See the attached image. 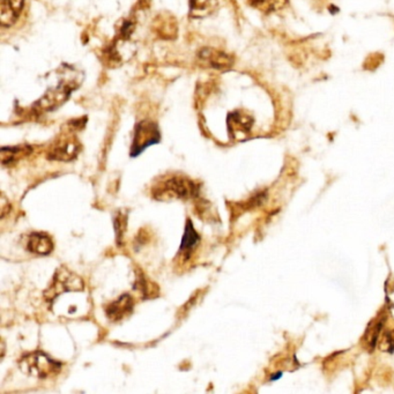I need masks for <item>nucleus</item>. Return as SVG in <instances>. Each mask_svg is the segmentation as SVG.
Here are the masks:
<instances>
[{"label": "nucleus", "mask_w": 394, "mask_h": 394, "mask_svg": "<svg viewBox=\"0 0 394 394\" xmlns=\"http://www.w3.org/2000/svg\"><path fill=\"white\" fill-rule=\"evenodd\" d=\"M253 5L257 7H260L262 10L273 11L277 7H280L282 5V0H251Z\"/></svg>", "instance_id": "16"}, {"label": "nucleus", "mask_w": 394, "mask_h": 394, "mask_svg": "<svg viewBox=\"0 0 394 394\" xmlns=\"http://www.w3.org/2000/svg\"><path fill=\"white\" fill-rule=\"evenodd\" d=\"M134 301L129 294H124L116 301L105 306V315L112 322H120L132 313Z\"/></svg>", "instance_id": "8"}, {"label": "nucleus", "mask_w": 394, "mask_h": 394, "mask_svg": "<svg viewBox=\"0 0 394 394\" xmlns=\"http://www.w3.org/2000/svg\"><path fill=\"white\" fill-rule=\"evenodd\" d=\"M27 249L29 253L35 255H50L54 250V243L50 237L42 233H33L28 238Z\"/></svg>", "instance_id": "11"}, {"label": "nucleus", "mask_w": 394, "mask_h": 394, "mask_svg": "<svg viewBox=\"0 0 394 394\" xmlns=\"http://www.w3.org/2000/svg\"><path fill=\"white\" fill-rule=\"evenodd\" d=\"M199 62L202 66L211 67L215 70H228L233 65L231 56L224 54V51L215 50L212 47H205L198 52Z\"/></svg>", "instance_id": "7"}, {"label": "nucleus", "mask_w": 394, "mask_h": 394, "mask_svg": "<svg viewBox=\"0 0 394 394\" xmlns=\"http://www.w3.org/2000/svg\"><path fill=\"white\" fill-rule=\"evenodd\" d=\"M253 118L241 111H233L228 116V127L233 137H238L240 134L249 132L253 127Z\"/></svg>", "instance_id": "10"}, {"label": "nucleus", "mask_w": 394, "mask_h": 394, "mask_svg": "<svg viewBox=\"0 0 394 394\" xmlns=\"http://www.w3.org/2000/svg\"><path fill=\"white\" fill-rule=\"evenodd\" d=\"M115 231H116L117 243H122L124 233L127 231V215L122 212H118L114 218Z\"/></svg>", "instance_id": "15"}, {"label": "nucleus", "mask_w": 394, "mask_h": 394, "mask_svg": "<svg viewBox=\"0 0 394 394\" xmlns=\"http://www.w3.org/2000/svg\"><path fill=\"white\" fill-rule=\"evenodd\" d=\"M32 151V149L29 146H21V147H3L1 149V161L4 166L13 163L18 158L25 155L29 154Z\"/></svg>", "instance_id": "14"}, {"label": "nucleus", "mask_w": 394, "mask_h": 394, "mask_svg": "<svg viewBox=\"0 0 394 394\" xmlns=\"http://www.w3.org/2000/svg\"><path fill=\"white\" fill-rule=\"evenodd\" d=\"M160 131L156 124L149 120L140 122L136 127L134 138H133L132 147H131V156H138L141 154L149 146L155 145L160 141Z\"/></svg>", "instance_id": "4"}, {"label": "nucleus", "mask_w": 394, "mask_h": 394, "mask_svg": "<svg viewBox=\"0 0 394 394\" xmlns=\"http://www.w3.org/2000/svg\"><path fill=\"white\" fill-rule=\"evenodd\" d=\"M199 242H200V236H199L196 229L193 228L191 220H187L183 238H182V243H180V255H183V258L187 260L192 255L193 250L198 245Z\"/></svg>", "instance_id": "12"}, {"label": "nucleus", "mask_w": 394, "mask_h": 394, "mask_svg": "<svg viewBox=\"0 0 394 394\" xmlns=\"http://www.w3.org/2000/svg\"><path fill=\"white\" fill-rule=\"evenodd\" d=\"M83 287L85 284L81 278L69 271L67 268L60 267L54 273L50 286L45 289V299L47 302H52L62 294L66 291H80Z\"/></svg>", "instance_id": "3"}, {"label": "nucleus", "mask_w": 394, "mask_h": 394, "mask_svg": "<svg viewBox=\"0 0 394 394\" xmlns=\"http://www.w3.org/2000/svg\"><path fill=\"white\" fill-rule=\"evenodd\" d=\"M281 376H282V372H278V373H275L274 377H271V381H275V379L281 378Z\"/></svg>", "instance_id": "18"}, {"label": "nucleus", "mask_w": 394, "mask_h": 394, "mask_svg": "<svg viewBox=\"0 0 394 394\" xmlns=\"http://www.w3.org/2000/svg\"><path fill=\"white\" fill-rule=\"evenodd\" d=\"M199 193V186L186 177L174 176L158 183L153 189L155 198L160 200L195 198Z\"/></svg>", "instance_id": "1"}, {"label": "nucleus", "mask_w": 394, "mask_h": 394, "mask_svg": "<svg viewBox=\"0 0 394 394\" xmlns=\"http://www.w3.org/2000/svg\"><path fill=\"white\" fill-rule=\"evenodd\" d=\"M218 5V0H190V13L195 18L209 16Z\"/></svg>", "instance_id": "13"}, {"label": "nucleus", "mask_w": 394, "mask_h": 394, "mask_svg": "<svg viewBox=\"0 0 394 394\" xmlns=\"http://www.w3.org/2000/svg\"><path fill=\"white\" fill-rule=\"evenodd\" d=\"M19 366L25 375L45 379L58 375L62 369V363L42 352H34L20 359Z\"/></svg>", "instance_id": "2"}, {"label": "nucleus", "mask_w": 394, "mask_h": 394, "mask_svg": "<svg viewBox=\"0 0 394 394\" xmlns=\"http://www.w3.org/2000/svg\"><path fill=\"white\" fill-rule=\"evenodd\" d=\"M80 151V144L76 137L60 138L49 151V158L56 161H72Z\"/></svg>", "instance_id": "6"}, {"label": "nucleus", "mask_w": 394, "mask_h": 394, "mask_svg": "<svg viewBox=\"0 0 394 394\" xmlns=\"http://www.w3.org/2000/svg\"><path fill=\"white\" fill-rule=\"evenodd\" d=\"M76 87L72 83H66V82H60L56 88H52L49 92L45 93V96L36 102L35 109L37 111H51L54 110L56 108L63 105L67 101V98H70L71 93Z\"/></svg>", "instance_id": "5"}, {"label": "nucleus", "mask_w": 394, "mask_h": 394, "mask_svg": "<svg viewBox=\"0 0 394 394\" xmlns=\"http://www.w3.org/2000/svg\"><path fill=\"white\" fill-rule=\"evenodd\" d=\"M25 0H0V23L11 27L19 19Z\"/></svg>", "instance_id": "9"}, {"label": "nucleus", "mask_w": 394, "mask_h": 394, "mask_svg": "<svg viewBox=\"0 0 394 394\" xmlns=\"http://www.w3.org/2000/svg\"><path fill=\"white\" fill-rule=\"evenodd\" d=\"M385 340H386V344H388V352H394V333L393 332H390L386 335V337H385Z\"/></svg>", "instance_id": "17"}]
</instances>
